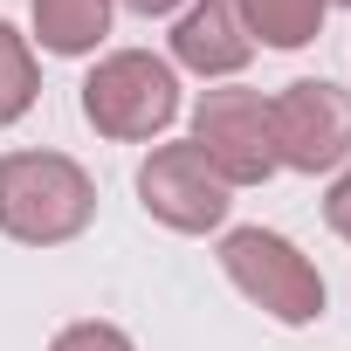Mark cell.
I'll list each match as a JSON object with an SVG mask.
<instances>
[{
    "label": "cell",
    "instance_id": "cell-1",
    "mask_svg": "<svg viewBox=\"0 0 351 351\" xmlns=\"http://www.w3.org/2000/svg\"><path fill=\"white\" fill-rule=\"evenodd\" d=\"M97 214V186L90 172L62 152H8L0 158V228L14 241L56 248L69 234H83Z\"/></svg>",
    "mask_w": 351,
    "mask_h": 351
},
{
    "label": "cell",
    "instance_id": "cell-2",
    "mask_svg": "<svg viewBox=\"0 0 351 351\" xmlns=\"http://www.w3.org/2000/svg\"><path fill=\"white\" fill-rule=\"evenodd\" d=\"M83 117L104 138H152L180 117V83H172V69L158 56L124 49V56L97 62V76L83 83Z\"/></svg>",
    "mask_w": 351,
    "mask_h": 351
},
{
    "label": "cell",
    "instance_id": "cell-3",
    "mask_svg": "<svg viewBox=\"0 0 351 351\" xmlns=\"http://www.w3.org/2000/svg\"><path fill=\"white\" fill-rule=\"evenodd\" d=\"M193 145L228 186H255L276 172V138H269V104L262 90H207L193 110Z\"/></svg>",
    "mask_w": 351,
    "mask_h": 351
},
{
    "label": "cell",
    "instance_id": "cell-4",
    "mask_svg": "<svg viewBox=\"0 0 351 351\" xmlns=\"http://www.w3.org/2000/svg\"><path fill=\"white\" fill-rule=\"evenodd\" d=\"M221 262H228V276H234L269 317H282V324H310V317H324V282H317V269H310L282 234L241 228V234H228Z\"/></svg>",
    "mask_w": 351,
    "mask_h": 351
},
{
    "label": "cell",
    "instance_id": "cell-5",
    "mask_svg": "<svg viewBox=\"0 0 351 351\" xmlns=\"http://www.w3.org/2000/svg\"><path fill=\"white\" fill-rule=\"evenodd\" d=\"M269 138H276V165L330 172L351 152V97L337 83H289L269 104Z\"/></svg>",
    "mask_w": 351,
    "mask_h": 351
},
{
    "label": "cell",
    "instance_id": "cell-6",
    "mask_svg": "<svg viewBox=\"0 0 351 351\" xmlns=\"http://www.w3.org/2000/svg\"><path fill=\"white\" fill-rule=\"evenodd\" d=\"M138 193L180 234H200V228H214L228 214V180L200 158V145H158L145 158V172H138Z\"/></svg>",
    "mask_w": 351,
    "mask_h": 351
},
{
    "label": "cell",
    "instance_id": "cell-7",
    "mask_svg": "<svg viewBox=\"0 0 351 351\" xmlns=\"http://www.w3.org/2000/svg\"><path fill=\"white\" fill-rule=\"evenodd\" d=\"M172 56L200 76H234L255 56V35L241 28V0H200V8L172 28Z\"/></svg>",
    "mask_w": 351,
    "mask_h": 351
},
{
    "label": "cell",
    "instance_id": "cell-8",
    "mask_svg": "<svg viewBox=\"0 0 351 351\" xmlns=\"http://www.w3.org/2000/svg\"><path fill=\"white\" fill-rule=\"evenodd\" d=\"M35 28L49 56H83L110 28V0H35Z\"/></svg>",
    "mask_w": 351,
    "mask_h": 351
},
{
    "label": "cell",
    "instance_id": "cell-9",
    "mask_svg": "<svg viewBox=\"0 0 351 351\" xmlns=\"http://www.w3.org/2000/svg\"><path fill=\"white\" fill-rule=\"evenodd\" d=\"M241 8H248V35L276 49H303L324 21V0H241Z\"/></svg>",
    "mask_w": 351,
    "mask_h": 351
},
{
    "label": "cell",
    "instance_id": "cell-10",
    "mask_svg": "<svg viewBox=\"0 0 351 351\" xmlns=\"http://www.w3.org/2000/svg\"><path fill=\"white\" fill-rule=\"evenodd\" d=\"M28 104H35V56H28V42L8 21H0V124H14Z\"/></svg>",
    "mask_w": 351,
    "mask_h": 351
},
{
    "label": "cell",
    "instance_id": "cell-11",
    "mask_svg": "<svg viewBox=\"0 0 351 351\" xmlns=\"http://www.w3.org/2000/svg\"><path fill=\"white\" fill-rule=\"evenodd\" d=\"M49 351H131V337H124V330H110V324H69Z\"/></svg>",
    "mask_w": 351,
    "mask_h": 351
},
{
    "label": "cell",
    "instance_id": "cell-12",
    "mask_svg": "<svg viewBox=\"0 0 351 351\" xmlns=\"http://www.w3.org/2000/svg\"><path fill=\"white\" fill-rule=\"evenodd\" d=\"M324 221H330L337 234H351V172H344V180L330 186V200H324Z\"/></svg>",
    "mask_w": 351,
    "mask_h": 351
},
{
    "label": "cell",
    "instance_id": "cell-13",
    "mask_svg": "<svg viewBox=\"0 0 351 351\" xmlns=\"http://www.w3.org/2000/svg\"><path fill=\"white\" fill-rule=\"evenodd\" d=\"M124 8H131V14H172L180 0H124Z\"/></svg>",
    "mask_w": 351,
    "mask_h": 351
}]
</instances>
